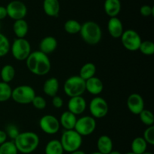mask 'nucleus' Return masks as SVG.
I'll list each match as a JSON object with an SVG mask.
<instances>
[{"mask_svg": "<svg viewBox=\"0 0 154 154\" xmlns=\"http://www.w3.org/2000/svg\"><path fill=\"white\" fill-rule=\"evenodd\" d=\"M10 51L17 60H26L32 52L31 45L25 38H17L11 44Z\"/></svg>", "mask_w": 154, "mask_h": 154, "instance_id": "423d86ee", "label": "nucleus"}, {"mask_svg": "<svg viewBox=\"0 0 154 154\" xmlns=\"http://www.w3.org/2000/svg\"><path fill=\"white\" fill-rule=\"evenodd\" d=\"M80 35L87 44L95 45L99 43L102 37V31L100 26L95 21H86L81 24Z\"/></svg>", "mask_w": 154, "mask_h": 154, "instance_id": "7ed1b4c3", "label": "nucleus"}, {"mask_svg": "<svg viewBox=\"0 0 154 154\" xmlns=\"http://www.w3.org/2000/svg\"><path fill=\"white\" fill-rule=\"evenodd\" d=\"M29 70L35 75H45L51 71V63L48 55L38 51H32L26 60Z\"/></svg>", "mask_w": 154, "mask_h": 154, "instance_id": "f257e3e1", "label": "nucleus"}, {"mask_svg": "<svg viewBox=\"0 0 154 154\" xmlns=\"http://www.w3.org/2000/svg\"><path fill=\"white\" fill-rule=\"evenodd\" d=\"M96 72V65L91 62L86 63L81 66L80 69L79 75L86 81L92 77L95 76Z\"/></svg>", "mask_w": 154, "mask_h": 154, "instance_id": "393cba45", "label": "nucleus"}, {"mask_svg": "<svg viewBox=\"0 0 154 154\" xmlns=\"http://www.w3.org/2000/svg\"><path fill=\"white\" fill-rule=\"evenodd\" d=\"M108 154H121V152H119V151L117 150H114V149H112V150H111V152H108Z\"/></svg>", "mask_w": 154, "mask_h": 154, "instance_id": "79ce46f5", "label": "nucleus"}, {"mask_svg": "<svg viewBox=\"0 0 154 154\" xmlns=\"http://www.w3.org/2000/svg\"><path fill=\"white\" fill-rule=\"evenodd\" d=\"M104 10L110 18L117 17L121 11V2L120 0H105L104 2Z\"/></svg>", "mask_w": 154, "mask_h": 154, "instance_id": "412c9836", "label": "nucleus"}, {"mask_svg": "<svg viewBox=\"0 0 154 154\" xmlns=\"http://www.w3.org/2000/svg\"><path fill=\"white\" fill-rule=\"evenodd\" d=\"M96 128V121L91 116H84L77 119L74 129L82 137L93 134Z\"/></svg>", "mask_w": 154, "mask_h": 154, "instance_id": "9d476101", "label": "nucleus"}, {"mask_svg": "<svg viewBox=\"0 0 154 154\" xmlns=\"http://www.w3.org/2000/svg\"><path fill=\"white\" fill-rule=\"evenodd\" d=\"M138 116H139L140 120H141V122H142L143 124H144L145 125H147V126L153 125L154 116L153 113H152L150 110L144 109V110L138 114Z\"/></svg>", "mask_w": 154, "mask_h": 154, "instance_id": "2f4dec72", "label": "nucleus"}, {"mask_svg": "<svg viewBox=\"0 0 154 154\" xmlns=\"http://www.w3.org/2000/svg\"><path fill=\"white\" fill-rule=\"evenodd\" d=\"M141 154H153V152H149V151H147V150H146L145 152H143V153H141Z\"/></svg>", "mask_w": 154, "mask_h": 154, "instance_id": "37998d69", "label": "nucleus"}, {"mask_svg": "<svg viewBox=\"0 0 154 154\" xmlns=\"http://www.w3.org/2000/svg\"><path fill=\"white\" fill-rule=\"evenodd\" d=\"M77 119H78L77 116H75L69 110H66L62 113L60 119H59L60 126L63 127L65 130L74 129L75 124H76Z\"/></svg>", "mask_w": 154, "mask_h": 154, "instance_id": "a211bd4d", "label": "nucleus"}, {"mask_svg": "<svg viewBox=\"0 0 154 154\" xmlns=\"http://www.w3.org/2000/svg\"><path fill=\"white\" fill-rule=\"evenodd\" d=\"M35 91L28 85H21L12 89L11 99L19 104H29L35 96Z\"/></svg>", "mask_w": 154, "mask_h": 154, "instance_id": "0eeeda50", "label": "nucleus"}, {"mask_svg": "<svg viewBox=\"0 0 154 154\" xmlns=\"http://www.w3.org/2000/svg\"><path fill=\"white\" fill-rule=\"evenodd\" d=\"M108 102L106 100L100 96H96L90 101L89 104V110L95 119H102L108 114Z\"/></svg>", "mask_w": 154, "mask_h": 154, "instance_id": "1a4fd4ad", "label": "nucleus"}, {"mask_svg": "<svg viewBox=\"0 0 154 154\" xmlns=\"http://www.w3.org/2000/svg\"><path fill=\"white\" fill-rule=\"evenodd\" d=\"M39 126L42 131L48 134H55L60 128V121L56 116L46 114L39 120Z\"/></svg>", "mask_w": 154, "mask_h": 154, "instance_id": "f8f14e48", "label": "nucleus"}, {"mask_svg": "<svg viewBox=\"0 0 154 154\" xmlns=\"http://www.w3.org/2000/svg\"><path fill=\"white\" fill-rule=\"evenodd\" d=\"M32 104L34 106V107L37 110H45V107H47V101L42 96H38L35 95L34 99L32 101Z\"/></svg>", "mask_w": 154, "mask_h": 154, "instance_id": "c9c22d12", "label": "nucleus"}, {"mask_svg": "<svg viewBox=\"0 0 154 154\" xmlns=\"http://www.w3.org/2000/svg\"><path fill=\"white\" fill-rule=\"evenodd\" d=\"M8 17V13H7V9L6 7L2 5H0V21L2 20H4L5 18H6Z\"/></svg>", "mask_w": 154, "mask_h": 154, "instance_id": "58836bf2", "label": "nucleus"}, {"mask_svg": "<svg viewBox=\"0 0 154 154\" xmlns=\"http://www.w3.org/2000/svg\"><path fill=\"white\" fill-rule=\"evenodd\" d=\"M90 154H102V153L99 152V151H96V152H92V153H90Z\"/></svg>", "mask_w": 154, "mask_h": 154, "instance_id": "c03bdc74", "label": "nucleus"}, {"mask_svg": "<svg viewBox=\"0 0 154 154\" xmlns=\"http://www.w3.org/2000/svg\"><path fill=\"white\" fill-rule=\"evenodd\" d=\"M81 28V24L74 19L68 20L64 24V30L69 34H77L80 33Z\"/></svg>", "mask_w": 154, "mask_h": 154, "instance_id": "cd10ccee", "label": "nucleus"}, {"mask_svg": "<svg viewBox=\"0 0 154 154\" xmlns=\"http://www.w3.org/2000/svg\"><path fill=\"white\" fill-rule=\"evenodd\" d=\"M126 105L132 114L138 115L144 109V98L139 94L132 93L128 97Z\"/></svg>", "mask_w": 154, "mask_h": 154, "instance_id": "ddd939ff", "label": "nucleus"}, {"mask_svg": "<svg viewBox=\"0 0 154 154\" xmlns=\"http://www.w3.org/2000/svg\"><path fill=\"white\" fill-rule=\"evenodd\" d=\"M52 104L55 108L60 109L63 106V100L60 96L56 95L52 98Z\"/></svg>", "mask_w": 154, "mask_h": 154, "instance_id": "4c0bfd02", "label": "nucleus"}, {"mask_svg": "<svg viewBox=\"0 0 154 154\" xmlns=\"http://www.w3.org/2000/svg\"><path fill=\"white\" fill-rule=\"evenodd\" d=\"M147 143L143 137H136L131 143V152L135 154H141L147 150Z\"/></svg>", "mask_w": 154, "mask_h": 154, "instance_id": "bb28decb", "label": "nucleus"}, {"mask_svg": "<svg viewBox=\"0 0 154 154\" xmlns=\"http://www.w3.org/2000/svg\"><path fill=\"white\" fill-rule=\"evenodd\" d=\"M87 105V101L81 95V96L72 97L69 98L67 107L69 111L75 114V116H78L82 114L85 111Z\"/></svg>", "mask_w": 154, "mask_h": 154, "instance_id": "4468645a", "label": "nucleus"}, {"mask_svg": "<svg viewBox=\"0 0 154 154\" xmlns=\"http://www.w3.org/2000/svg\"><path fill=\"white\" fill-rule=\"evenodd\" d=\"M143 138L145 140L147 144L153 145L154 144V126L150 125L147 126L145 131H144V136Z\"/></svg>", "mask_w": 154, "mask_h": 154, "instance_id": "72a5a7b5", "label": "nucleus"}, {"mask_svg": "<svg viewBox=\"0 0 154 154\" xmlns=\"http://www.w3.org/2000/svg\"><path fill=\"white\" fill-rule=\"evenodd\" d=\"M86 91L91 95L98 96L102 92L104 89V85L102 80L96 76H93L86 80Z\"/></svg>", "mask_w": 154, "mask_h": 154, "instance_id": "dca6fc26", "label": "nucleus"}, {"mask_svg": "<svg viewBox=\"0 0 154 154\" xmlns=\"http://www.w3.org/2000/svg\"><path fill=\"white\" fill-rule=\"evenodd\" d=\"M8 17L14 21L24 19L27 14V7L21 0H14L6 6Z\"/></svg>", "mask_w": 154, "mask_h": 154, "instance_id": "9b49d317", "label": "nucleus"}, {"mask_svg": "<svg viewBox=\"0 0 154 154\" xmlns=\"http://www.w3.org/2000/svg\"><path fill=\"white\" fill-rule=\"evenodd\" d=\"M108 31L110 36L114 39H119L123 34L124 29L122 21L117 17L110 18L108 22Z\"/></svg>", "mask_w": 154, "mask_h": 154, "instance_id": "2eb2a0df", "label": "nucleus"}, {"mask_svg": "<svg viewBox=\"0 0 154 154\" xmlns=\"http://www.w3.org/2000/svg\"><path fill=\"white\" fill-rule=\"evenodd\" d=\"M5 131L7 134L8 137H10L12 140H14L17 137L18 134H20L19 128H17V126L16 125H14V124H9V125H8Z\"/></svg>", "mask_w": 154, "mask_h": 154, "instance_id": "f704fd0d", "label": "nucleus"}, {"mask_svg": "<svg viewBox=\"0 0 154 154\" xmlns=\"http://www.w3.org/2000/svg\"><path fill=\"white\" fill-rule=\"evenodd\" d=\"M12 88L9 83L0 82V103L6 102L11 98Z\"/></svg>", "mask_w": 154, "mask_h": 154, "instance_id": "c85d7f7f", "label": "nucleus"}, {"mask_svg": "<svg viewBox=\"0 0 154 154\" xmlns=\"http://www.w3.org/2000/svg\"><path fill=\"white\" fill-rule=\"evenodd\" d=\"M14 140H6L0 145V154H18Z\"/></svg>", "mask_w": 154, "mask_h": 154, "instance_id": "c756f323", "label": "nucleus"}, {"mask_svg": "<svg viewBox=\"0 0 154 154\" xmlns=\"http://www.w3.org/2000/svg\"><path fill=\"white\" fill-rule=\"evenodd\" d=\"M98 151L102 154H108L113 149V141L108 135H101L98 138L97 143Z\"/></svg>", "mask_w": 154, "mask_h": 154, "instance_id": "4be33fe9", "label": "nucleus"}, {"mask_svg": "<svg viewBox=\"0 0 154 154\" xmlns=\"http://www.w3.org/2000/svg\"><path fill=\"white\" fill-rule=\"evenodd\" d=\"M70 154H87L84 151L81 150V149H78L76 151H74V152H70Z\"/></svg>", "mask_w": 154, "mask_h": 154, "instance_id": "a19ab883", "label": "nucleus"}, {"mask_svg": "<svg viewBox=\"0 0 154 154\" xmlns=\"http://www.w3.org/2000/svg\"><path fill=\"white\" fill-rule=\"evenodd\" d=\"M120 40L123 46L130 51H138L140 45L142 42L140 35L132 29L124 30L120 36Z\"/></svg>", "mask_w": 154, "mask_h": 154, "instance_id": "6e6552de", "label": "nucleus"}, {"mask_svg": "<svg viewBox=\"0 0 154 154\" xmlns=\"http://www.w3.org/2000/svg\"><path fill=\"white\" fill-rule=\"evenodd\" d=\"M14 142L18 152L23 154H29L37 149L40 143V138L33 131H23L20 132Z\"/></svg>", "mask_w": 154, "mask_h": 154, "instance_id": "f03ea898", "label": "nucleus"}, {"mask_svg": "<svg viewBox=\"0 0 154 154\" xmlns=\"http://www.w3.org/2000/svg\"><path fill=\"white\" fill-rule=\"evenodd\" d=\"M58 46V42L54 36H48L43 38L39 43V51L45 53V54H51L57 49Z\"/></svg>", "mask_w": 154, "mask_h": 154, "instance_id": "f3484780", "label": "nucleus"}, {"mask_svg": "<svg viewBox=\"0 0 154 154\" xmlns=\"http://www.w3.org/2000/svg\"><path fill=\"white\" fill-rule=\"evenodd\" d=\"M7 139H8V136L5 131L0 129V145L2 144L3 143H5V142L7 140Z\"/></svg>", "mask_w": 154, "mask_h": 154, "instance_id": "ea45409f", "label": "nucleus"}, {"mask_svg": "<svg viewBox=\"0 0 154 154\" xmlns=\"http://www.w3.org/2000/svg\"><path fill=\"white\" fill-rule=\"evenodd\" d=\"M60 140L64 151L70 153L80 149L83 143V137L75 129L65 130Z\"/></svg>", "mask_w": 154, "mask_h": 154, "instance_id": "20e7f679", "label": "nucleus"}, {"mask_svg": "<svg viewBox=\"0 0 154 154\" xmlns=\"http://www.w3.org/2000/svg\"><path fill=\"white\" fill-rule=\"evenodd\" d=\"M138 51H141L143 54L147 56H151L154 54V43L152 41L145 40L142 41L140 45Z\"/></svg>", "mask_w": 154, "mask_h": 154, "instance_id": "473e14b6", "label": "nucleus"}, {"mask_svg": "<svg viewBox=\"0 0 154 154\" xmlns=\"http://www.w3.org/2000/svg\"><path fill=\"white\" fill-rule=\"evenodd\" d=\"M63 89L65 94L69 98L81 96L86 91L85 80L79 75H72L66 80Z\"/></svg>", "mask_w": 154, "mask_h": 154, "instance_id": "39448f33", "label": "nucleus"}, {"mask_svg": "<svg viewBox=\"0 0 154 154\" xmlns=\"http://www.w3.org/2000/svg\"><path fill=\"white\" fill-rule=\"evenodd\" d=\"M125 154H135V153H133V152H126V153H125Z\"/></svg>", "mask_w": 154, "mask_h": 154, "instance_id": "a18cd8bd", "label": "nucleus"}, {"mask_svg": "<svg viewBox=\"0 0 154 154\" xmlns=\"http://www.w3.org/2000/svg\"><path fill=\"white\" fill-rule=\"evenodd\" d=\"M44 12L48 16L57 18L60 11V4L59 0H44Z\"/></svg>", "mask_w": 154, "mask_h": 154, "instance_id": "6ab92c4d", "label": "nucleus"}, {"mask_svg": "<svg viewBox=\"0 0 154 154\" xmlns=\"http://www.w3.org/2000/svg\"><path fill=\"white\" fill-rule=\"evenodd\" d=\"M13 31L17 38H25L29 32V24L25 19L14 21Z\"/></svg>", "mask_w": 154, "mask_h": 154, "instance_id": "5701e85b", "label": "nucleus"}, {"mask_svg": "<svg viewBox=\"0 0 154 154\" xmlns=\"http://www.w3.org/2000/svg\"><path fill=\"white\" fill-rule=\"evenodd\" d=\"M0 27H1V24H0Z\"/></svg>", "mask_w": 154, "mask_h": 154, "instance_id": "49530a36", "label": "nucleus"}, {"mask_svg": "<svg viewBox=\"0 0 154 154\" xmlns=\"http://www.w3.org/2000/svg\"><path fill=\"white\" fill-rule=\"evenodd\" d=\"M11 43L7 36L0 33V57L7 55L10 51Z\"/></svg>", "mask_w": 154, "mask_h": 154, "instance_id": "7c9ffc66", "label": "nucleus"}, {"mask_svg": "<svg viewBox=\"0 0 154 154\" xmlns=\"http://www.w3.org/2000/svg\"><path fill=\"white\" fill-rule=\"evenodd\" d=\"M60 88V82L56 77L48 79L43 85V91L48 96L53 97L57 95Z\"/></svg>", "mask_w": 154, "mask_h": 154, "instance_id": "aec40b11", "label": "nucleus"}, {"mask_svg": "<svg viewBox=\"0 0 154 154\" xmlns=\"http://www.w3.org/2000/svg\"><path fill=\"white\" fill-rule=\"evenodd\" d=\"M154 13V9L152 6L149 5H144L140 8V14L144 17L153 16Z\"/></svg>", "mask_w": 154, "mask_h": 154, "instance_id": "e433bc0d", "label": "nucleus"}, {"mask_svg": "<svg viewBox=\"0 0 154 154\" xmlns=\"http://www.w3.org/2000/svg\"><path fill=\"white\" fill-rule=\"evenodd\" d=\"M15 75H16L15 68L11 64H5L3 66L0 71L2 81L6 83H10L14 79Z\"/></svg>", "mask_w": 154, "mask_h": 154, "instance_id": "a878e982", "label": "nucleus"}, {"mask_svg": "<svg viewBox=\"0 0 154 154\" xmlns=\"http://www.w3.org/2000/svg\"><path fill=\"white\" fill-rule=\"evenodd\" d=\"M64 152L60 140L53 139L48 142L45 146V154H63Z\"/></svg>", "mask_w": 154, "mask_h": 154, "instance_id": "b1692460", "label": "nucleus"}]
</instances>
